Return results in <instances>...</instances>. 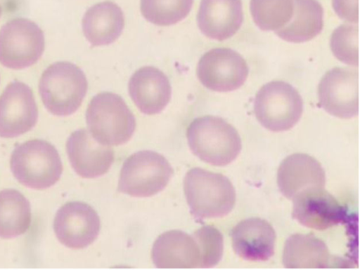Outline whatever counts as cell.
<instances>
[{
	"instance_id": "cell-27",
	"label": "cell",
	"mask_w": 360,
	"mask_h": 270,
	"mask_svg": "<svg viewBox=\"0 0 360 270\" xmlns=\"http://www.w3.org/2000/svg\"><path fill=\"white\" fill-rule=\"evenodd\" d=\"M193 236L200 251V268H210L219 263L222 257L224 243L221 232L211 226H203Z\"/></svg>"
},
{
	"instance_id": "cell-2",
	"label": "cell",
	"mask_w": 360,
	"mask_h": 270,
	"mask_svg": "<svg viewBox=\"0 0 360 270\" xmlns=\"http://www.w3.org/2000/svg\"><path fill=\"white\" fill-rule=\"evenodd\" d=\"M184 191L192 214L198 218L225 216L235 205V189L220 173L193 168L185 175Z\"/></svg>"
},
{
	"instance_id": "cell-6",
	"label": "cell",
	"mask_w": 360,
	"mask_h": 270,
	"mask_svg": "<svg viewBox=\"0 0 360 270\" xmlns=\"http://www.w3.org/2000/svg\"><path fill=\"white\" fill-rule=\"evenodd\" d=\"M172 174V168L164 156L153 151H139L124 162L117 189L134 197L151 196L167 185Z\"/></svg>"
},
{
	"instance_id": "cell-3",
	"label": "cell",
	"mask_w": 360,
	"mask_h": 270,
	"mask_svg": "<svg viewBox=\"0 0 360 270\" xmlns=\"http://www.w3.org/2000/svg\"><path fill=\"white\" fill-rule=\"evenodd\" d=\"M39 90L43 104L49 112L68 116L80 107L86 93L87 81L84 73L75 64L56 62L42 73Z\"/></svg>"
},
{
	"instance_id": "cell-15",
	"label": "cell",
	"mask_w": 360,
	"mask_h": 270,
	"mask_svg": "<svg viewBox=\"0 0 360 270\" xmlns=\"http://www.w3.org/2000/svg\"><path fill=\"white\" fill-rule=\"evenodd\" d=\"M151 258L160 269L200 268V251L195 238L180 230L160 235L153 243Z\"/></svg>"
},
{
	"instance_id": "cell-24",
	"label": "cell",
	"mask_w": 360,
	"mask_h": 270,
	"mask_svg": "<svg viewBox=\"0 0 360 270\" xmlns=\"http://www.w3.org/2000/svg\"><path fill=\"white\" fill-rule=\"evenodd\" d=\"M250 13L254 22L264 31H277L291 19L293 0H250Z\"/></svg>"
},
{
	"instance_id": "cell-13",
	"label": "cell",
	"mask_w": 360,
	"mask_h": 270,
	"mask_svg": "<svg viewBox=\"0 0 360 270\" xmlns=\"http://www.w3.org/2000/svg\"><path fill=\"white\" fill-rule=\"evenodd\" d=\"M292 215L301 224L323 231L343 221L345 211L324 187H311L292 199Z\"/></svg>"
},
{
	"instance_id": "cell-20",
	"label": "cell",
	"mask_w": 360,
	"mask_h": 270,
	"mask_svg": "<svg viewBox=\"0 0 360 270\" xmlns=\"http://www.w3.org/2000/svg\"><path fill=\"white\" fill-rule=\"evenodd\" d=\"M82 25L84 35L91 46H104L114 42L120 36L124 18L117 4L103 1L86 11Z\"/></svg>"
},
{
	"instance_id": "cell-26",
	"label": "cell",
	"mask_w": 360,
	"mask_h": 270,
	"mask_svg": "<svg viewBox=\"0 0 360 270\" xmlns=\"http://www.w3.org/2000/svg\"><path fill=\"white\" fill-rule=\"evenodd\" d=\"M358 25L343 24L336 28L330 37V48L341 62L349 65L359 63Z\"/></svg>"
},
{
	"instance_id": "cell-10",
	"label": "cell",
	"mask_w": 360,
	"mask_h": 270,
	"mask_svg": "<svg viewBox=\"0 0 360 270\" xmlns=\"http://www.w3.org/2000/svg\"><path fill=\"white\" fill-rule=\"evenodd\" d=\"M319 101L330 114L341 119L359 112V73L349 67H335L322 77L318 88Z\"/></svg>"
},
{
	"instance_id": "cell-9",
	"label": "cell",
	"mask_w": 360,
	"mask_h": 270,
	"mask_svg": "<svg viewBox=\"0 0 360 270\" xmlns=\"http://www.w3.org/2000/svg\"><path fill=\"white\" fill-rule=\"evenodd\" d=\"M248 67L244 58L228 48H213L205 53L197 66V76L207 88L227 92L240 88L245 81Z\"/></svg>"
},
{
	"instance_id": "cell-18",
	"label": "cell",
	"mask_w": 360,
	"mask_h": 270,
	"mask_svg": "<svg viewBox=\"0 0 360 270\" xmlns=\"http://www.w3.org/2000/svg\"><path fill=\"white\" fill-rule=\"evenodd\" d=\"M277 183L281 192L292 199L301 191L311 187H324L325 171L311 156L295 153L284 158L277 173Z\"/></svg>"
},
{
	"instance_id": "cell-4",
	"label": "cell",
	"mask_w": 360,
	"mask_h": 270,
	"mask_svg": "<svg viewBox=\"0 0 360 270\" xmlns=\"http://www.w3.org/2000/svg\"><path fill=\"white\" fill-rule=\"evenodd\" d=\"M86 120L91 135L99 142L111 146L128 142L134 134V114L118 95L103 92L91 100Z\"/></svg>"
},
{
	"instance_id": "cell-22",
	"label": "cell",
	"mask_w": 360,
	"mask_h": 270,
	"mask_svg": "<svg viewBox=\"0 0 360 270\" xmlns=\"http://www.w3.org/2000/svg\"><path fill=\"white\" fill-rule=\"evenodd\" d=\"M293 2L291 19L276 33L288 42L309 41L318 35L323 28V8L316 0H293Z\"/></svg>"
},
{
	"instance_id": "cell-25",
	"label": "cell",
	"mask_w": 360,
	"mask_h": 270,
	"mask_svg": "<svg viewBox=\"0 0 360 270\" xmlns=\"http://www.w3.org/2000/svg\"><path fill=\"white\" fill-rule=\"evenodd\" d=\"M193 0H141L142 15L156 25L176 24L189 13Z\"/></svg>"
},
{
	"instance_id": "cell-23",
	"label": "cell",
	"mask_w": 360,
	"mask_h": 270,
	"mask_svg": "<svg viewBox=\"0 0 360 270\" xmlns=\"http://www.w3.org/2000/svg\"><path fill=\"white\" fill-rule=\"evenodd\" d=\"M31 223L28 200L18 191H0V237L12 238L24 234Z\"/></svg>"
},
{
	"instance_id": "cell-21",
	"label": "cell",
	"mask_w": 360,
	"mask_h": 270,
	"mask_svg": "<svg viewBox=\"0 0 360 270\" xmlns=\"http://www.w3.org/2000/svg\"><path fill=\"white\" fill-rule=\"evenodd\" d=\"M283 263L288 269H325L330 255L326 243L311 234H297L285 241Z\"/></svg>"
},
{
	"instance_id": "cell-7",
	"label": "cell",
	"mask_w": 360,
	"mask_h": 270,
	"mask_svg": "<svg viewBox=\"0 0 360 270\" xmlns=\"http://www.w3.org/2000/svg\"><path fill=\"white\" fill-rule=\"evenodd\" d=\"M254 111L264 128L275 132L284 131L292 128L300 120L303 101L292 86L283 81H273L257 91Z\"/></svg>"
},
{
	"instance_id": "cell-14",
	"label": "cell",
	"mask_w": 360,
	"mask_h": 270,
	"mask_svg": "<svg viewBox=\"0 0 360 270\" xmlns=\"http://www.w3.org/2000/svg\"><path fill=\"white\" fill-rule=\"evenodd\" d=\"M66 151L72 168L84 178L105 174L114 161L112 148L98 142L84 128L74 131L69 136Z\"/></svg>"
},
{
	"instance_id": "cell-19",
	"label": "cell",
	"mask_w": 360,
	"mask_h": 270,
	"mask_svg": "<svg viewBox=\"0 0 360 270\" xmlns=\"http://www.w3.org/2000/svg\"><path fill=\"white\" fill-rule=\"evenodd\" d=\"M243 18L241 0H201L197 22L206 36L223 41L236 33Z\"/></svg>"
},
{
	"instance_id": "cell-16",
	"label": "cell",
	"mask_w": 360,
	"mask_h": 270,
	"mask_svg": "<svg viewBox=\"0 0 360 270\" xmlns=\"http://www.w3.org/2000/svg\"><path fill=\"white\" fill-rule=\"evenodd\" d=\"M276 232L266 220L251 217L240 222L231 231L232 246L240 257L266 261L274 253Z\"/></svg>"
},
{
	"instance_id": "cell-8",
	"label": "cell",
	"mask_w": 360,
	"mask_h": 270,
	"mask_svg": "<svg viewBox=\"0 0 360 270\" xmlns=\"http://www.w3.org/2000/svg\"><path fill=\"white\" fill-rule=\"evenodd\" d=\"M45 47L43 31L33 21L17 18L0 29V63L20 69L36 63Z\"/></svg>"
},
{
	"instance_id": "cell-1",
	"label": "cell",
	"mask_w": 360,
	"mask_h": 270,
	"mask_svg": "<svg viewBox=\"0 0 360 270\" xmlns=\"http://www.w3.org/2000/svg\"><path fill=\"white\" fill-rule=\"evenodd\" d=\"M186 137L191 150L197 157L217 166L231 163L242 147L236 129L216 116L195 119L187 128Z\"/></svg>"
},
{
	"instance_id": "cell-28",
	"label": "cell",
	"mask_w": 360,
	"mask_h": 270,
	"mask_svg": "<svg viewBox=\"0 0 360 270\" xmlns=\"http://www.w3.org/2000/svg\"><path fill=\"white\" fill-rule=\"evenodd\" d=\"M333 7L337 15L348 22H358V0H333Z\"/></svg>"
},
{
	"instance_id": "cell-12",
	"label": "cell",
	"mask_w": 360,
	"mask_h": 270,
	"mask_svg": "<svg viewBox=\"0 0 360 270\" xmlns=\"http://www.w3.org/2000/svg\"><path fill=\"white\" fill-rule=\"evenodd\" d=\"M38 109L31 88L14 81L0 95V136L15 137L30 130L37 123Z\"/></svg>"
},
{
	"instance_id": "cell-11",
	"label": "cell",
	"mask_w": 360,
	"mask_h": 270,
	"mask_svg": "<svg viewBox=\"0 0 360 270\" xmlns=\"http://www.w3.org/2000/svg\"><path fill=\"white\" fill-rule=\"evenodd\" d=\"M101 228L99 217L89 205L72 201L64 204L56 212L53 230L58 240L65 246L81 249L91 245Z\"/></svg>"
},
{
	"instance_id": "cell-17",
	"label": "cell",
	"mask_w": 360,
	"mask_h": 270,
	"mask_svg": "<svg viewBox=\"0 0 360 270\" xmlns=\"http://www.w3.org/2000/svg\"><path fill=\"white\" fill-rule=\"evenodd\" d=\"M171 86L167 76L154 67H143L137 69L129 81V95L146 114L160 112L171 97Z\"/></svg>"
},
{
	"instance_id": "cell-5",
	"label": "cell",
	"mask_w": 360,
	"mask_h": 270,
	"mask_svg": "<svg viewBox=\"0 0 360 270\" xmlns=\"http://www.w3.org/2000/svg\"><path fill=\"white\" fill-rule=\"evenodd\" d=\"M10 166L14 177L25 187L42 189L60 177L63 165L58 151L49 142L34 139L13 150Z\"/></svg>"
},
{
	"instance_id": "cell-29",
	"label": "cell",
	"mask_w": 360,
	"mask_h": 270,
	"mask_svg": "<svg viewBox=\"0 0 360 270\" xmlns=\"http://www.w3.org/2000/svg\"><path fill=\"white\" fill-rule=\"evenodd\" d=\"M1 12H2V10H1V7L0 6V17H1Z\"/></svg>"
}]
</instances>
